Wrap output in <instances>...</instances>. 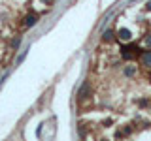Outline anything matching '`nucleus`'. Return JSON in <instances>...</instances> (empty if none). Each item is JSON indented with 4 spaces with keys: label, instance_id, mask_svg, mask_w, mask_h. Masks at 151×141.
<instances>
[{
    "label": "nucleus",
    "instance_id": "nucleus-3",
    "mask_svg": "<svg viewBox=\"0 0 151 141\" xmlns=\"http://www.w3.org/2000/svg\"><path fill=\"white\" fill-rule=\"evenodd\" d=\"M140 56H142V64H144V66H149V68H151V49H149V51H144Z\"/></svg>",
    "mask_w": 151,
    "mask_h": 141
},
{
    "label": "nucleus",
    "instance_id": "nucleus-5",
    "mask_svg": "<svg viewBox=\"0 0 151 141\" xmlns=\"http://www.w3.org/2000/svg\"><path fill=\"white\" fill-rule=\"evenodd\" d=\"M102 40H104V41H111V40H113V32H111V30H106V32L102 34Z\"/></svg>",
    "mask_w": 151,
    "mask_h": 141
},
{
    "label": "nucleus",
    "instance_id": "nucleus-10",
    "mask_svg": "<svg viewBox=\"0 0 151 141\" xmlns=\"http://www.w3.org/2000/svg\"><path fill=\"white\" fill-rule=\"evenodd\" d=\"M42 2H45V4H51V2H53V0H42Z\"/></svg>",
    "mask_w": 151,
    "mask_h": 141
},
{
    "label": "nucleus",
    "instance_id": "nucleus-11",
    "mask_svg": "<svg viewBox=\"0 0 151 141\" xmlns=\"http://www.w3.org/2000/svg\"><path fill=\"white\" fill-rule=\"evenodd\" d=\"M147 43H149V45H151V36H149V38H147Z\"/></svg>",
    "mask_w": 151,
    "mask_h": 141
},
{
    "label": "nucleus",
    "instance_id": "nucleus-7",
    "mask_svg": "<svg viewBox=\"0 0 151 141\" xmlns=\"http://www.w3.org/2000/svg\"><path fill=\"white\" fill-rule=\"evenodd\" d=\"M19 45H21V38H15V40L12 41V47H13V49H17Z\"/></svg>",
    "mask_w": 151,
    "mask_h": 141
},
{
    "label": "nucleus",
    "instance_id": "nucleus-2",
    "mask_svg": "<svg viewBox=\"0 0 151 141\" xmlns=\"http://www.w3.org/2000/svg\"><path fill=\"white\" fill-rule=\"evenodd\" d=\"M117 36H119V40H123V41H129L130 38H132V34H130V30H129V28H119Z\"/></svg>",
    "mask_w": 151,
    "mask_h": 141
},
{
    "label": "nucleus",
    "instance_id": "nucleus-4",
    "mask_svg": "<svg viewBox=\"0 0 151 141\" xmlns=\"http://www.w3.org/2000/svg\"><path fill=\"white\" fill-rule=\"evenodd\" d=\"M36 23H38V17L34 15V13H30V15L25 17V26H34Z\"/></svg>",
    "mask_w": 151,
    "mask_h": 141
},
{
    "label": "nucleus",
    "instance_id": "nucleus-12",
    "mask_svg": "<svg viewBox=\"0 0 151 141\" xmlns=\"http://www.w3.org/2000/svg\"><path fill=\"white\" fill-rule=\"evenodd\" d=\"M149 81H151V75H149Z\"/></svg>",
    "mask_w": 151,
    "mask_h": 141
},
{
    "label": "nucleus",
    "instance_id": "nucleus-9",
    "mask_svg": "<svg viewBox=\"0 0 151 141\" xmlns=\"http://www.w3.org/2000/svg\"><path fill=\"white\" fill-rule=\"evenodd\" d=\"M145 9H149V11H151V2H147V4H145Z\"/></svg>",
    "mask_w": 151,
    "mask_h": 141
},
{
    "label": "nucleus",
    "instance_id": "nucleus-1",
    "mask_svg": "<svg viewBox=\"0 0 151 141\" xmlns=\"http://www.w3.org/2000/svg\"><path fill=\"white\" fill-rule=\"evenodd\" d=\"M89 90H91V83L85 81L81 87H79V90H78V98H79V100H85V98H89Z\"/></svg>",
    "mask_w": 151,
    "mask_h": 141
},
{
    "label": "nucleus",
    "instance_id": "nucleus-6",
    "mask_svg": "<svg viewBox=\"0 0 151 141\" xmlns=\"http://www.w3.org/2000/svg\"><path fill=\"white\" fill-rule=\"evenodd\" d=\"M136 73V68H134V66H129V68H125V75H129V77H130V75H134Z\"/></svg>",
    "mask_w": 151,
    "mask_h": 141
},
{
    "label": "nucleus",
    "instance_id": "nucleus-8",
    "mask_svg": "<svg viewBox=\"0 0 151 141\" xmlns=\"http://www.w3.org/2000/svg\"><path fill=\"white\" fill-rule=\"evenodd\" d=\"M25 56H27V51H23V53L19 55V58H17V64H21L23 60H25Z\"/></svg>",
    "mask_w": 151,
    "mask_h": 141
}]
</instances>
